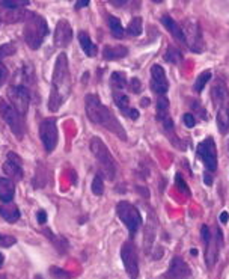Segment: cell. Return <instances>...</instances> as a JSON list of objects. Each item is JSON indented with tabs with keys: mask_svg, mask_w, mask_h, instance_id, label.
<instances>
[{
	"mask_svg": "<svg viewBox=\"0 0 229 279\" xmlns=\"http://www.w3.org/2000/svg\"><path fill=\"white\" fill-rule=\"evenodd\" d=\"M0 279H6V276L5 275H0Z\"/></svg>",
	"mask_w": 229,
	"mask_h": 279,
	"instance_id": "obj_46",
	"label": "cell"
},
{
	"mask_svg": "<svg viewBox=\"0 0 229 279\" xmlns=\"http://www.w3.org/2000/svg\"><path fill=\"white\" fill-rule=\"evenodd\" d=\"M140 104H142V106H148V104H149V100H148V98H145V100H142V101H140Z\"/></svg>",
	"mask_w": 229,
	"mask_h": 279,
	"instance_id": "obj_43",
	"label": "cell"
},
{
	"mask_svg": "<svg viewBox=\"0 0 229 279\" xmlns=\"http://www.w3.org/2000/svg\"><path fill=\"white\" fill-rule=\"evenodd\" d=\"M91 189H92V193L97 195V196H101L104 193V183H103V177L100 174L94 177Z\"/></svg>",
	"mask_w": 229,
	"mask_h": 279,
	"instance_id": "obj_32",
	"label": "cell"
},
{
	"mask_svg": "<svg viewBox=\"0 0 229 279\" xmlns=\"http://www.w3.org/2000/svg\"><path fill=\"white\" fill-rule=\"evenodd\" d=\"M143 32V23H142V18L140 17H133L127 26V33L130 36H139L142 35Z\"/></svg>",
	"mask_w": 229,
	"mask_h": 279,
	"instance_id": "obj_29",
	"label": "cell"
},
{
	"mask_svg": "<svg viewBox=\"0 0 229 279\" xmlns=\"http://www.w3.org/2000/svg\"><path fill=\"white\" fill-rule=\"evenodd\" d=\"M192 272H190L188 264L181 257H173L169 269L163 273V279H188Z\"/></svg>",
	"mask_w": 229,
	"mask_h": 279,
	"instance_id": "obj_15",
	"label": "cell"
},
{
	"mask_svg": "<svg viewBox=\"0 0 229 279\" xmlns=\"http://www.w3.org/2000/svg\"><path fill=\"white\" fill-rule=\"evenodd\" d=\"M156 118L157 121L163 126V129L169 133L173 132V121L169 115V100L166 97H159L157 98V106H156Z\"/></svg>",
	"mask_w": 229,
	"mask_h": 279,
	"instance_id": "obj_18",
	"label": "cell"
},
{
	"mask_svg": "<svg viewBox=\"0 0 229 279\" xmlns=\"http://www.w3.org/2000/svg\"><path fill=\"white\" fill-rule=\"evenodd\" d=\"M198 157L202 160L210 174H214L217 171V148L213 138H207L198 145Z\"/></svg>",
	"mask_w": 229,
	"mask_h": 279,
	"instance_id": "obj_10",
	"label": "cell"
},
{
	"mask_svg": "<svg viewBox=\"0 0 229 279\" xmlns=\"http://www.w3.org/2000/svg\"><path fill=\"white\" fill-rule=\"evenodd\" d=\"M40 138L44 145V149L47 152H53L57 146L59 142V133L56 127V119L55 118H47L40 126Z\"/></svg>",
	"mask_w": 229,
	"mask_h": 279,
	"instance_id": "obj_11",
	"label": "cell"
},
{
	"mask_svg": "<svg viewBox=\"0 0 229 279\" xmlns=\"http://www.w3.org/2000/svg\"><path fill=\"white\" fill-rule=\"evenodd\" d=\"M36 219H38V222H40V223H44V222H46V219H47V214H46V211H44V210H40V211H38V214H36Z\"/></svg>",
	"mask_w": 229,
	"mask_h": 279,
	"instance_id": "obj_40",
	"label": "cell"
},
{
	"mask_svg": "<svg viewBox=\"0 0 229 279\" xmlns=\"http://www.w3.org/2000/svg\"><path fill=\"white\" fill-rule=\"evenodd\" d=\"M128 55V49L124 46H106L103 50V58L106 61H116L125 58Z\"/></svg>",
	"mask_w": 229,
	"mask_h": 279,
	"instance_id": "obj_23",
	"label": "cell"
},
{
	"mask_svg": "<svg viewBox=\"0 0 229 279\" xmlns=\"http://www.w3.org/2000/svg\"><path fill=\"white\" fill-rule=\"evenodd\" d=\"M8 77V68L2 64V61H0V85H2Z\"/></svg>",
	"mask_w": 229,
	"mask_h": 279,
	"instance_id": "obj_39",
	"label": "cell"
},
{
	"mask_svg": "<svg viewBox=\"0 0 229 279\" xmlns=\"http://www.w3.org/2000/svg\"><path fill=\"white\" fill-rule=\"evenodd\" d=\"M162 23H163V26L166 27V30L176 39L178 43H181L182 46H187L185 35H184V32H182V27H181L169 14H166V15L162 17Z\"/></svg>",
	"mask_w": 229,
	"mask_h": 279,
	"instance_id": "obj_20",
	"label": "cell"
},
{
	"mask_svg": "<svg viewBox=\"0 0 229 279\" xmlns=\"http://www.w3.org/2000/svg\"><path fill=\"white\" fill-rule=\"evenodd\" d=\"M228 217H229L228 211H223V213L220 214V222H222V223H226V222H228Z\"/></svg>",
	"mask_w": 229,
	"mask_h": 279,
	"instance_id": "obj_42",
	"label": "cell"
},
{
	"mask_svg": "<svg viewBox=\"0 0 229 279\" xmlns=\"http://www.w3.org/2000/svg\"><path fill=\"white\" fill-rule=\"evenodd\" d=\"M71 89H72V82H71V74H69L68 58L65 53H60L56 58V64L53 68L52 92L49 97V103H47L49 110L57 112L71 95Z\"/></svg>",
	"mask_w": 229,
	"mask_h": 279,
	"instance_id": "obj_1",
	"label": "cell"
},
{
	"mask_svg": "<svg viewBox=\"0 0 229 279\" xmlns=\"http://www.w3.org/2000/svg\"><path fill=\"white\" fill-rule=\"evenodd\" d=\"M107 21H109V29H110V32H112V35L114 36V38H118V39H121V38H124V26H122V23H121V20L119 18H116V17H113V15H109L107 17Z\"/></svg>",
	"mask_w": 229,
	"mask_h": 279,
	"instance_id": "obj_27",
	"label": "cell"
},
{
	"mask_svg": "<svg viewBox=\"0 0 229 279\" xmlns=\"http://www.w3.org/2000/svg\"><path fill=\"white\" fill-rule=\"evenodd\" d=\"M27 5H29L27 0H2V2H0V6L8 8V9H20Z\"/></svg>",
	"mask_w": 229,
	"mask_h": 279,
	"instance_id": "obj_31",
	"label": "cell"
},
{
	"mask_svg": "<svg viewBox=\"0 0 229 279\" xmlns=\"http://www.w3.org/2000/svg\"><path fill=\"white\" fill-rule=\"evenodd\" d=\"M79 43H80V47H82V50H83V53L86 56H89V58L97 56L98 47L92 43V39H91V36H89L88 32H85V30L79 32Z\"/></svg>",
	"mask_w": 229,
	"mask_h": 279,
	"instance_id": "obj_22",
	"label": "cell"
},
{
	"mask_svg": "<svg viewBox=\"0 0 229 279\" xmlns=\"http://www.w3.org/2000/svg\"><path fill=\"white\" fill-rule=\"evenodd\" d=\"M50 275H52L53 279H71V275L66 270L60 269L57 266H52L50 267Z\"/></svg>",
	"mask_w": 229,
	"mask_h": 279,
	"instance_id": "obj_33",
	"label": "cell"
},
{
	"mask_svg": "<svg viewBox=\"0 0 229 279\" xmlns=\"http://www.w3.org/2000/svg\"><path fill=\"white\" fill-rule=\"evenodd\" d=\"M3 261H5V255H3L2 252H0V266L3 264Z\"/></svg>",
	"mask_w": 229,
	"mask_h": 279,
	"instance_id": "obj_44",
	"label": "cell"
},
{
	"mask_svg": "<svg viewBox=\"0 0 229 279\" xmlns=\"http://www.w3.org/2000/svg\"><path fill=\"white\" fill-rule=\"evenodd\" d=\"M110 83H112L114 91H122L124 88H127V75H125V72H122V71L112 72Z\"/></svg>",
	"mask_w": 229,
	"mask_h": 279,
	"instance_id": "obj_26",
	"label": "cell"
},
{
	"mask_svg": "<svg viewBox=\"0 0 229 279\" xmlns=\"http://www.w3.org/2000/svg\"><path fill=\"white\" fill-rule=\"evenodd\" d=\"M3 171L8 177H11L12 181L23 178V160L17 152H8L6 162L3 163Z\"/></svg>",
	"mask_w": 229,
	"mask_h": 279,
	"instance_id": "obj_17",
	"label": "cell"
},
{
	"mask_svg": "<svg viewBox=\"0 0 229 279\" xmlns=\"http://www.w3.org/2000/svg\"><path fill=\"white\" fill-rule=\"evenodd\" d=\"M15 184L9 178H0V201L8 204L14 199Z\"/></svg>",
	"mask_w": 229,
	"mask_h": 279,
	"instance_id": "obj_21",
	"label": "cell"
},
{
	"mask_svg": "<svg viewBox=\"0 0 229 279\" xmlns=\"http://www.w3.org/2000/svg\"><path fill=\"white\" fill-rule=\"evenodd\" d=\"M121 260H122V264H124L125 272L130 276V279H137V276H139V257H137V251H136L134 243L125 242L122 245Z\"/></svg>",
	"mask_w": 229,
	"mask_h": 279,
	"instance_id": "obj_12",
	"label": "cell"
},
{
	"mask_svg": "<svg viewBox=\"0 0 229 279\" xmlns=\"http://www.w3.org/2000/svg\"><path fill=\"white\" fill-rule=\"evenodd\" d=\"M163 59H165L166 62H171V64L178 65V64H181V62H182V53H181V50H179V49L169 46V47L166 49V53L163 55Z\"/></svg>",
	"mask_w": 229,
	"mask_h": 279,
	"instance_id": "obj_28",
	"label": "cell"
},
{
	"mask_svg": "<svg viewBox=\"0 0 229 279\" xmlns=\"http://www.w3.org/2000/svg\"><path fill=\"white\" fill-rule=\"evenodd\" d=\"M6 101L21 115L26 116L30 104V94L24 85H12L6 89Z\"/></svg>",
	"mask_w": 229,
	"mask_h": 279,
	"instance_id": "obj_9",
	"label": "cell"
},
{
	"mask_svg": "<svg viewBox=\"0 0 229 279\" xmlns=\"http://www.w3.org/2000/svg\"><path fill=\"white\" fill-rule=\"evenodd\" d=\"M228 151H229V142H228Z\"/></svg>",
	"mask_w": 229,
	"mask_h": 279,
	"instance_id": "obj_47",
	"label": "cell"
},
{
	"mask_svg": "<svg viewBox=\"0 0 229 279\" xmlns=\"http://www.w3.org/2000/svg\"><path fill=\"white\" fill-rule=\"evenodd\" d=\"M91 151L97 160V165L100 168V175H104L107 180H113L114 175H116V163L113 160V155L110 154V151L107 149L106 143L100 139V138H92L91 139Z\"/></svg>",
	"mask_w": 229,
	"mask_h": 279,
	"instance_id": "obj_5",
	"label": "cell"
},
{
	"mask_svg": "<svg viewBox=\"0 0 229 279\" xmlns=\"http://www.w3.org/2000/svg\"><path fill=\"white\" fill-rule=\"evenodd\" d=\"M15 53V46L14 44H3L0 46V61L8 58V56H12Z\"/></svg>",
	"mask_w": 229,
	"mask_h": 279,
	"instance_id": "obj_35",
	"label": "cell"
},
{
	"mask_svg": "<svg viewBox=\"0 0 229 279\" xmlns=\"http://www.w3.org/2000/svg\"><path fill=\"white\" fill-rule=\"evenodd\" d=\"M113 100L122 115H125L130 119H134V121L139 119V110L130 106V98L125 94H122L121 91H113Z\"/></svg>",
	"mask_w": 229,
	"mask_h": 279,
	"instance_id": "obj_19",
	"label": "cell"
},
{
	"mask_svg": "<svg viewBox=\"0 0 229 279\" xmlns=\"http://www.w3.org/2000/svg\"><path fill=\"white\" fill-rule=\"evenodd\" d=\"M175 186H176V189H178L182 195H185V196L192 195V193H190V189H188L187 183L184 181V178H182L181 174H176V177H175Z\"/></svg>",
	"mask_w": 229,
	"mask_h": 279,
	"instance_id": "obj_34",
	"label": "cell"
},
{
	"mask_svg": "<svg viewBox=\"0 0 229 279\" xmlns=\"http://www.w3.org/2000/svg\"><path fill=\"white\" fill-rule=\"evenodd\" d=\"M43 232H44V235H47V237L50 238L52 243H53V246H55L60 254H65V252H66V249H68V242L65 240L63 237L55 235V234L52 232V229H49V228H44Z\"/></svg>",
	"mask_w": 229,
	"mask_h": 279,
	"instance_id": "obj_25",
	"label": "cell"
},
{
	"mask_svg": "<svg viewBox=\"0 0 229 279\" xmlns=\"http://www.w3.org/2000/svg\"><path fill=\"white\" fill-rule=\"evenodd\" d=\"M210 78H211V71L210 70H207V71H202L199 75H198V78H196V82H195V91L196 92H202L204 91V88H205V85L210 82Z\"/></svg>",
	"mask_w": 229,
	"mask_h": 279,
	"instance_id": "obj_30",
	"label": "cell"
},
{
	"mask_svg": "<svg viewBox=\"0 0 229 279\" xmlns=\"http://www.w3.org/2000/svg\"><path fill=\"white\" fill-rule=\"evenodd\" d=\"M130 91H131L133 94L142 92V83H140V80H139L137 77H133L131 80H130Z\"/></svg>",
	"mask_w": 229,
	"mask_h": 279,
	"instance_id": "obj_38",
	"label": "cell"
},
{
	"mask_svg": "<svg viewBox=\"0 0 229 279\" xmlns=\"http://www.w3.org/2000/svg\"><path fill=\"white\" fill-rule=\"evenodd\" d=\"M116 213L118 217L124 222V225L128 228V232L131 237L136 235V232L139 231V228L142 226V214L140 211L128 201H121L116 204Z\"/></svg>",
	"mask_w": 229,
	"mask_h": 279,
	"instance_id": "obj_6",
	"label": "cell"
},
{
	"mask_svg": "<svg viewBox=\"0 0 229 279\" xmlns=\"http://www.w3.org/2000/svg\"><path fill=\"white\" fill-rule=\"evenodd\" d=\"M190 254H192V255H196V254H198V251H196V249H192V251H190Z\"/></svg>",
	"mask_w": 229,
	"mask_h": 279,
	"instance_id": "obj_45",
	"label": "cell"
},
{
	"mask_svg": "<svg viewBox=\"0 0 229 279\" xmlns=\"http://www.w3.org/2000/svg\"><path fill=\"white\" fill-rule=\"evenodd\" d=\"M85 107H86V115L91 121L97 126L104 127L106 130L112 132L113 135H116L119 139L127 140V132L119 123V119L116 118L107 106H104L100 100L98 95L89 94L85 98Z\"/></svg>",
	"mask_w": 229,
	"mask_h": 279,
	"instance_id": "obj_2",
	"label": "cell"
},
{
	"mask_svg": "<svg viewBox=\"0 0 229 279\" xmlns=\"http://www.w3.org/2000/svg\"><path fill=\"white\" fill-rule=\"evenodd\" d=\"M201 235L205 245V260L208 267H213L216 260H217V254H219V248L222 246V232L220 229H216L214 237L211 235V231L207 225H202L201 228Z\"/></svg>",
	"mask_w": 229,
	"mask_h": 279,
	"instance_id": "obj_8",
	"label": "cell"
},
{
	"mask_svg": "<svg viewBox=\"0 0 229 279\" xmlns=\"http://www.w3.org/2000/svg\"><path fill=\"white\" fill-rule=\"evenodd\" d=\"M47 35H49V26H47L46 18L41 17L40 14L27 12L24 18V30H23L26 44L32 50H38L44 43Z\"/></svg>",
	"mask_w": 229,
	"mask_h": 279,
	"instance_id": "obj_4",
	"label": "cell"
},
{
	"mask_svg": "<svg viewBox=\"0 0 229 279\" xmlns=\"http://www.w3.org/2000/svg\"><path fill=\"white\" fill-rule=\"evenodd\" d=\"M0 116H2V119L6 123V126L15 135V138L18 140H21L23 136H24V123L21 119V115L5 98L0 100Z\"/></svg>",
	"mask_w": 229,
	"mask_h": 279,
	"instance_id": "obj_7",
	"label": "cell"
},
{
	"mask_svg": "<svg viewBox=\"0 0 229 279\" xmlns=\"http://www.w3.org/2000/svg\"><path fill=\"white\" fill-rule=\"evenodd\" d=\"M151 89L157 95L165 97L169 91V82L166 77V71L162 65H152L151 67Z\"/></svg>",
	"mask_w": 229,
	"mask_h": 279,
	"instance_id": "obj_14",
	"label": "cell"
},
{
	"mask_svg": "<svg viewBox=\"0 0 229 279\" xmlns=\"http://www.w3.org/2000/svg\"><path fill=\"white\" fill-rule=\"evenodd\" d=\"M17 243V238L12 235H3L0 234V246L2 248H11Z\"/></svg>",
	"mask_w": 229,
	"mask_h": 279,
	"instance_id": "obj_36",
	"label": "cell"
},
{
	"mask_svg": "<svg viewBox=\"0 0 229 279\" xmlns=\"http://www.w3.org/2000/svg\"><path fill=\"white\" fill-rule=\"evenodd\" d=\"M182 32L185 35L187 46L192 49V52L201 53L204 49V41H202V32L198 23L193 20H187L182 26Z\"/></svg>",
	"mask_w": 229,
	"mask_h": 279,
	"instance_id": "obj_13",
	"label": "cell"
},
{
	"mask_svg": "<svg viewBox=\"0 0 229 279\" xmlns=\"http://www.w3.org/2000/svg\"><path fill=\"white\" fill-rule=\"evenodd\" d=\"M53 39H55V46L57 49H65L72 41V27L68 20L62 18L57 21Z\"/></svg>",
	"mask_w": 229,
	"mask_h": 279,
	"instance_id": "obj_16",
	"label": "cell"
},
{
	"mask_svg": "<svg viewBox=\"0 0 229 279\" xmlns=\"http://www.w3.org/2000/svg\"><path fill=\"white\" fill-rule=\"evenodd\" d=\"M182 123L187 129H193L196 126V118L193 113H184L182 116Z\"/></svg>",
	"mask_w": 229,
	"mask_h": 279,
	"instance_id": "obj_37",
	"label": "cell"
},
{
	"mask_svg": "<svg viewBox=\"0 0 229 279\" xmlns=\"http://www.w3.org/2000/svg\"><path fill=\"white\" fill-rule=\"evenodd\" d=\"M211 100L216 109L217 129L222 135H226L229 132V89L220 78L211 88Z\"/></svg>",
	"mask_w": 229,
	"mask_h": 279,
	"instance_id": "obj_3",
	"label": "cell"
},
{
	"mask_svg": "<svg viewBox=\"0 0 229 279\" xmlns=\"http://www.w3.org/2000/svg\"><path fill=\"white\" fill-rule=\"evenodd\" d=\"M89 5L88 0H79V3H75V9H80V8H86Z\"/></svg>",
	"mask_w": 229,
	"mask_h": 279,
	"instance_id": "obj_41",
	"label": "cell"
},
{
	"mask_svg": "<svg viewBox=\"0 0 229 279\" xmlns=\"http://www.w3.org/2000/svg\"><path fill=\"white\" fill-rule=\"evenodd\" d=\"M0 216L9 223H15L20 219V210L15 204H11V203L2 204L0 206Z\"/></svg>",
	"mask_w": 229,
	"mask_h": 279,
	"instance_id": "obj_24",
	"label": "cell"
}]
</instances>
